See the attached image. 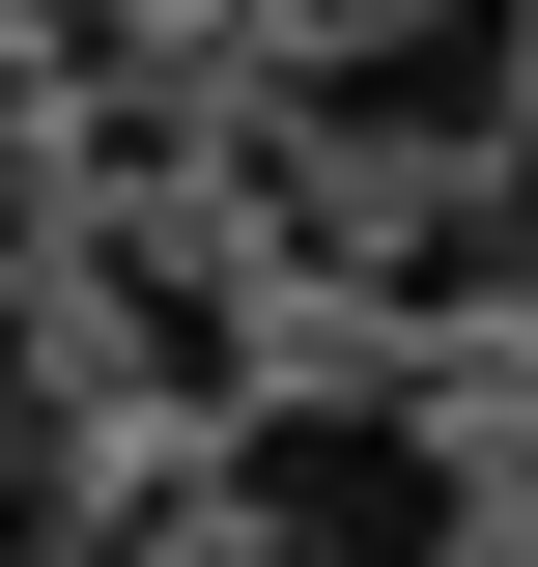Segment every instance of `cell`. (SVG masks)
I'll list each match as a JSON object with an SVG mask.
<instances>
[{
	"label": "cell",
	"mask_w": 538,
	"mask_h": 567,
	"mask_svg": "<svg viewBox=\"0 0 538 567\" xmlns=\"http://www.w3.org/2000/svg\"><path fill=\"white\" fill-rule=\"evenodd\" d=\"M227 539L256 567H482V454L397 369H283V398H227Z\"/></svg>",
	"instance_id": "6da1fadb"
},
{
	"label": "cell",
	"mask_w": 538,
	"mask_h": 567,
	"mask_svg": "<svg viewBox=\"0 0 538 567\" xmlns=\"http://www.w3.org/2000/svg\"><path fill=\"white\" fill-rule=\"evenodd\" d=\"M538 0H312V171H510Z\"/></svg>",
	"instance_id": "7a4b0ae2"
},
{
	"label": "cell",
	"mask_w": 538,
	"mask_h": 567,
	"mask_svg": "<svg viewBox=\"0 0 538 567\" xmlns=\"http://www.w3.org/2000/svg\"><path fill=\"white\" fill-rule=\"evenodd\" d=\"M0 425H58V341H29V312H0Z\"/></svg>",
	"instance_id": "3957f363"
}]
</instances>
